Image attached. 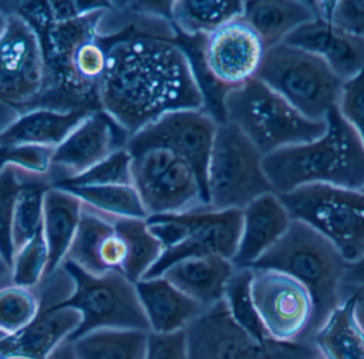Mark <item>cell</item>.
I'll return each instance as SVG.
<instances>
[{
	"label": "cell",
	"mask_w": 364,
	"mask_h": 359,
	"mask_svg": "<svg viewBox=\"0 0 364 359\" xmlns=\"http://www.w3.org/2000/svg\"><path fill=\"white\" fill-rule=\"evenodd\" d=\"M53 150L55 148L51 147L36 145L0 146V170L13 167L23 174L49 182Z\"/></svg>",
	"instance_id": "obj_37"
},
{
	"label": "cell",
	"mask_w": 364,
	"mask_h": 359,
	"mask_svg": "<svg viewBox=\"0 0 364 359\" xmlns=\"http://www.w3.org/2000/svg\"><path fill=\"white\" fill-rule=\"evenodd\" d=\"M352 296L355 301V316L364 332V286L355 290Z\"/></svg>",
	"instance_id": "obj_42"
},
{
	"label": "cell",
	"mask_w": 364,
	"mask_h": 359,
	"mask_svg": "<svg viewBox=\"0 0 364 359\" xmlns=\"http://www.w3.org/2000/svg\"><path fill=\"white\" fill-rule=\"evenodd\" d=\"M83 202L68 190L50 186L44 194L43 235L48 251L44 279L61 268L80 223Z\"/></svg>",
	"instance_id": "obj_23"
},
{
	"label": "cell",
	"mask_w": 364,
	"mask_h": 359,
	"mask_svg": "<svg viewBox=\"0 0 364 359\" xmlns=\"http://www.w3.org/2000/svg\"><path fill=\"white\" fill-rule=\"evenodd\" d=\"M92 112L94 111L62 112L49 109L29 111L0 131V146L36 145L55 148Z\"/></svg>",
	"instance_id": "obj_25"
},
{
	"label": "cell",
	"mask_w": 364,
	"mask_h": 359,
	"mask_svg": "<svg viewBox=\"0 0 364 359\" xmlns=\"http://www.w3.org/2000/svg\"><path fill=\"white\" fill-rule=\"evenodd\" d=\"M36 179L41 178L23 174L13 167L0 170V256L10 267L14 256L12 219L15 203L23 186Z\"/></svg>",
	"instance_id": "obj_34"
},
{
	"label": "cell",
	"mask_w": 364,
	"mask_h": 359,
	"mask_svg": "<svg viewBox=\"0 0 364 359\" xmlns=\"http://www.w3.org/2000/svg\"><path fill=\"white\" fill-rule=\"evenodd\" d=\"M284 44L318 55L344 82L364 70V38L320 17L297 28Z\"/></svg>",
	"instance_id": "obj_18"
},
{
	"label": "cell",
	"mask_w": 364,
	"mask_h": 359,
	"mask_svg": "<svg viewBox=\"0 0 364 359\" xmlns=\"http://www.w3.org/2000/svg\"><path fill=\"white\" fill-rule=\"evenodd\" d=\"M8 21L9 14H6V11H4V9H1V6H0V38H1L2 34L6 31Z\"/></svg>",
	"instance_id": "obj_45"
},
{
	"label": "cell",
	"mask_w": 364,
	"mask_h": 359,
	"mask_svg": "<svg viewBox=\"0 0 364 359\" xmlns=\"http://www.w3.org/2000/svg\"><path fill=\"white\" fill-rule=\"evenodd\" d=\"M237 267L222 256H203L173 265L161 277L203 307L224 300L227 283Z\"/></svg>",
	"instance_id": "obj_24"
},
{
	"label": "cell",
	"mask_w": 364,
	"mask_h": 359,
	"mask_svg": "<svg viewBox=\"0 0 364 359\" xmlns=\"http://www.w3.org/2000/svg\"><path fill=\"white\" fill-rule=\"evenodd\" d=\"M218 123L203 109L175 111L130 136L126 148L132 155L149 147L171 149L194 168L207 194L208 166Z\"/></svg>",
	"instance_id": "obj_14"
},
{
	"label": "cell",
	"mask_w": 364,
	"mask_h": 359,
	"mask_svg": "<svg viewBox=\"0 0 364 359\" xmlns=\"http://www.w3.org/2000/svg\"><path fill=\"white\" fill-rule=\"evenodd\" d=\"M338 110L364 145V70L343 83Z\"/></svg>",
	"instance_id": "obj_39"
},
{
	"label": "cell",
	"mask_w": 364,
	"mask_h": 359,
	"mask_svg": "<svg viewBox=\"0 0 364 359\" xmlns=\"http://www.w3.org/2000/svg\"><path fill=\"white\" fill-rule=\"evenodd\" d=\"M0 359H8V358H0Z\"/></svg>",
	"instance_id": "obj_49"
},
{
	"label": "cell",
	"mask_w": 364,
	"mask_h": 359,
	"mask_svg": "<svg viewBox=\"0 0 364 359\" xmlns=\"http://www.w3.org/2000/svg\"><path fill=\"white\" fill-rule=\"evenodd\" d=\"M364 286V256L354 263H348L343 277L344 300L350 298L353 292Z\"/></svg>",
	"instance_id": "obj_41"
},
{
	"label": "cell",
	"mask_w": 364,
	"mask_h": 359,
	"mask_svg": "<svg viewBox=\"0 0 364 359\" xmlns=\"http://www.w3.org/2000/svg\"><path fill=\"white\" fill-rule=\"evenodd\" d=\"M8 336H9V335L6 334V333L2 332V331L0 330V341H4V339L6 338V337H8Z\"/></svg>",
	"instance_id": "obj_46"
},
{
	"label": "cell",
	"mask_w": 364,
	"mask_h": 359,
	"mask_svg": "<svg viewBox=\"0 0 364 359\" xmlns=\"http://www.w3.org/2000/svg\"><path fill=\"white\" fill-rule=\"evenodd\" d=\"M243 17L269 49L318 16L314 1H245Z\"/></svg>",
	"instance_id": "obj_26"
},
{
	"label": "cell",
	"mask_w": 364,
	"mask_h": 359,
	"mask_svg": "<svg viewBox=\"0 0 364 359\" xmlns=\"http://www.w3.org/2000/svg\"><path fill=\"white\" fill-rule=\"evenodd\" d=\"M361 192H363L364 194V187L363 188V189H361Z\"/></svg>",
	"instance_id": "obj_47"
},
{
	"label": "cell",
	"mask_w": 364,
	"mask_h": 359,
	"mask_svg": "<svg viewBox=\"0 0 364 359\" xmlns=\"http://www.w3.org/2000/svg\"><path fill=\"white\" fill-rule=\"evenodd\" d=\"M348 262L337 248L311 226L292 220L279 241L250 268L280 271L301 282L311 294L314 315L306 339L344 302L343 277Z\"/></svg>",
	"instance_id": "obj_4"
},
{
	"label": "cell",
	"mask_w": 364,
	"mask_h": 359,
	"mask_svg": "<svg viewBox=\"0 0 364 359\" xmlns=\"http://www.w3.org/2000/svg\"><path fill=\"white\" fill-rule=\"evenodd\" d=\"M264 155L232 123L220 121L207 172L208 207L243 209L274 192L263 170Z\"/></svg>",
	"instance_id": "obj_9"
},
{
	"label": "cell",
	"mask_w": 364,
	"mask_h": 359,
	"mask_svg": "<svg viewBox=\"0 0 364 359\" xmlns=\"http://www.w3.org/2000/svg\"><path fill=\"white\" fill-rule=\"evenodd\" d=\"M250 270L252 301L269 337L279 341H305L314 315L309 290L280 271Z\"/></svg>",
	"instance_id": "obj_13"
},
{
	"label": "cell",
	"mask_w": 364,
	"mask_h": 359,
	"mask_svg": "<svg viewBox=\"0 0 364 359\" xmlns=\"http://www.w3.org/2000/svg\"><path fill=\"white\" fill-rule=\"evenodd\" d=\"M46 359H77L70 341L62 343Z\"/></svg>",
	"instance_id": "obj_43"
},
{
	"label": "cell",
	"mask_w": 364,
	"mask_h": 359,
	"mask_svg": "<svg viewBox=\"0 0 364 359\" xmlns=\"http://www.w3.org/2000/svg\"><path fill=\"white\" fill-rule=\"evenodd\" d=\"M100 109L128 136L168 113L203 110L205 98L188 53L159 36H130L108 47Z\"/></svg>",
	"instance_id": "obj_1"
},
{
	"label": "cell",
	"mask_w": 364,
	"mask_h": 359,
	"mask_svg": "<svg viewBox=\"0 0 364 359\" xmlns=\"http://www.w3.org/2000/svg\"><path fill=\"white\" fill-rule=\"evenodd\" d=\"M242 216L241 236L232 262L237 268H250L279 241L292 219L275 192L250 202L242 209Z\"/></svg>",
	"instance_id": "obj_20"
},
{
	"label": "cell",
	"mask_w": 364,
	"mask_h": 359,
	"mask_svg": "<svg viewBox=\"0 0 364 359\" xmlns=\"http://www.w3.org/2000/svg\"><path fill=\"white\" fill-rule=\"evenodd\" d=\"M45 80L44 53L38 33L23 17L9 14L0 38V104L19 115L34 110Z\"/></svg>",
	"instance_id": "obj_12"
},
{
	"label": "cell",
	"mask_w": 364,
	"mask_h": 359,
	"mask_svg": "<svg viewBox=\"0 0 364 359\" xmlns=\"http://www.w3.org/2000/svg\"><path fill=\"white\" fill-rule=\"evenodd\" d=\"M290 214L328 239L348 263L364 256V194L361 190L312 184L278 194Z\"/></svg>",
	"instance_id": "obj_8"
},
{
	"label": "cell",
	"mask_w": 364,
	"mask_h": 359,
	"mask_svg": "<svg viewBox=\"0 0 364 359\" xmlns=\"http://www.w3.org/2000/svg\"><path fill=\"white\" fill-rule=\"evenodd\" d=\"M188 359H318L311 341H258L235 324L224 300L208 307L186 330Z\"/></svg>",
	"instance_id": "obj_11"
},
{
	"label": "cell",
	"mask_w": 364,
	"mask_h": 359,
	"mask_svg": "<svg viewBox=\"0 0 364 359\" xmlns=\"http://www.w3.org/2000/svg\"><path fill=\"white\" fill-rule=\"evenodd\" d=\"M41 311L36 289L10 283L0 287V330L8 335L19 332L33 321Z\"/></svg>",
	"instance_id": "obj_33"
},
{
	"label": "cell",
	"mask_w": 364,
	"mask_h": 359,
	"mask_svg": "<svg viewBox=\"0 0 364 359\" xmlns=\"http://www.w3.org/2000/svg\"><path fill=\"white\" fill-rule=\"evenodd\" d=\"M147 331L102 328L72 341L77 359H145Z\"/></svg>",
	"instance_id": "obj_28"
},
{
	"label": "cell",
	"mask_w": 364,
	"mask_h": 359,
	"mask_svg": "<svg viewBox=\"0 0 364 359\" xmlns=\"http://www.w3.org/2000/svg\"><path fill=\"white\" fill-rule=\"evenodd\" d=\"M146 221L164 250L144 277H157L188 258L222 256L232 260L243 216L241 209L215 211L205 207L188 213L149 216Z\"/></svg>",
	"instance_id": "obj_6"
},
{
	"label": "cell",
	"mask_w": 364,
	"mask_h": 359,
	"mask_svg": "<svg viewBox=\"0 0 364 359\" xmlns=\"http://www.w3.org/2000/svg\"><path fill=\"white\" fill-rule=\"evenodd\" d=\"M128 220L83 203L80 223L64 262L94 275L122 273L129 250Z\"/></svg>",
	"instance_id": "obj_17"
},
{
	"label": "cell",
	"mask_w": 364,
	"mask_h": 359,
	"mask_svg": "<svg viewBox=\"0 0 364 359\" xmlns=\"http://www.w3.org/2000/svg\"><path fill=\"white\" fill-rule=\"evenodd\" d=\"M256 78L314 121L338 106L344 83L318 55L284 43L267 49Z\"/></svg>",
	"instance_id": "obj_7"
},
{
	"label": "cell",
	"mask_w": 364,
	"mask_h": 359,
	"mask_svg": "<svg viewBox=\"0 0 364 359\" xmlns=\"http://www.w3.org/2000/svg\"><path fill=\"white\" fill-rule=\"evenodd\" d=\"M252 270L250 268H235L225 289L224 302L232 319L245 332L258 341L272 338L261 322L252 301Z\"/></svg>",
	"instance_id": "obj_32"
},
{
	"label": "cell",
	"mask_w": 364,
	"mask_h": 359,
	"mask_svg": "<svg viewBox=\"0 0 364 359\" xmlns=\"http://www.w3.org/2000/svg\"><path fill=\"white\" fill-rule=\"evenodd\" d=\"M62 268L72 277L70 296L53 307H70L80 313L81 324L68 341L102 328H132L149 332V324L139 299L136 283L123 273L94 275L70 262Z\"/></svg>",
	"instance_id": "obj_10"
},
{
	"label": "cell",
	"mask_w": 364,
	"mask_h": 359,
	"mask_svg": "<svg viewBox=\"0 0 364 359\" xmlns=\"http://www.w3.org/2000/svg\"><path fill=\"white\" fill-rule=\"evenodd\" d=\"M48 251L43 228L29 243L15 252L11 265V283L36 289L46 275Z\"/></svg>",
	"instance_id": "obj_35"
},
{
	"label": "cell",
	"mask_w": 364,
	"mask_h": 359,
	"mask_svg": "<svg viewBox=\"0 0 364 359\" xmlns=\"http://www.w3.org/2000/svg\"><path fill=\"white\" fill-rule=\"evenodd\" d=\"M245 1H195L184 0L171 4L175 25L188 36L203 35L218 29L244 13Z\"/></svg>",
	"instance_id": "obj_29"
},
{
	"label": "cell",
	"mask_w": 364,
	"mask_h": 359,
	"mask_svg": "<svg viewBox=\"0 0 364 359\" xmlns=\"http://www.w3.org/2000/svg\"><path fill=\"white\" fill-rule=\"evenodd\" d=\"M203 38V65L210 78L225 89V93L256 78L267 49L243 15Z\"/></svg>",
	"instance_id": "obj_15"
},
{
	"label": "cell",
	"mask_w": 364,
	"mask_h": 359,
	"mask_svg": "<svg viewBox=\"0 0 364 359\" xmlns=\"http://www.w3.org/2000/svg\"><path fill=\"white\" fill-rule=\"evenodd\" d=\"M325 121L326 131L318 140L263 157V170L275 194H288L312 184L363 189V143L338 106L327 113Z\"/></svg>",
	"instance_id": "obj_3"
},
{
	"label": "cell",
	"mask_w": 364,
	"mask_h": 359,
	"mask_svg": "<svg viewBox=\"0 0 364 359\" xmlns=\"http://www.w3.org/2000/svg\"><path fill=\"white\" fill-rule=\"evenodd\" d=\"M50 186L47 180H31L19 192L12 219L14 253L42 231L44 194Z\"/></svg>",
	"instance_id": "obj_31"
},
{
	"label": "cell",
	"mask_w": 364,
	"mask_h": 359,
	"mask_svg": "<svg viewBox=\"0 0 364 359\" xmlns=\"http://www.w3.org/2000/svg\"><path fill=\"white\" fill-rule=\"evenodd\" d=\"M132 162L128 149H119L85 174L53 186L132 185Z\"/></svg>",
	"instance_id": "obj_36"
},
{
	"label": "cell",
	"mask_w": 364,
	"mask_h": 359,
	"mask_svg": "<svg viewBox=\"0 0 364 359\" xmlns=\"http://www.w3.org/2000/svg\"><path fill=\"white\" fill-rule=\"evenodd\" d=\"M129 136L106 112L94 111L53 150L48 180L57 185L85 174L126 148Z\"/></svg>",
	"instance_id": "obj_16"
},
{
	"label": "cell",
	"mask_w": 364,
	"mask_h": 359,
	"mask_svg": "<svg viewBox=\"0 0 364 359\" xmlns=\"http://www.w3.org/2000/svg\"><path fill=\"white\" fill-rule=\"evenodd\" d=\"M145 359H188L186 331L149 332Z\"/></svg>",
	"instance_id": "obj_40"
},
{
	"label": "cell",
	"mask_w": 364,
	"mask_h": 359,
	"mask_svg": "<svg viewBox=\"0 0 364 359\" xmlns=\"http://www.w3.org/2000/svg\"><path fill=\"white\" fill-rule=\"evenodd\" d=\"M316 16L364 38V1H314Z\"/></svg>",
	"instance_id": "obj_38"
},
{
	"label": "cell",
	"mask_w": 364,
	"mask_h": 359,
	"mask_svg": "<svg viewBox=\"0 0 364 359\" xmlns=\"http://www.w3.org/2000/svg\"><path fill=\"white\" fill-rule=\"evenodd\" d=\"M139 194L149 217L208 207L207 194L196 172L179 155L161 176Z\"/></svg>",
	"instance_id": "obj_21"
},
{
	"label": "cell",
	"mask_w": 364,
	"mask_h": 359,
	"mask_svg": "<svg viewBox=\"0 0 364 359\" xmlns=\"http://www.w3.org/2000/svg\"><path fill=\"white\" fill-rule=\"evenodd\" d=\"M11 283V267L0 256V287Z\"/></svg>",
	"instance_id": "obj_44"
},
{
	"label": "cell",
	"mask_w": 364,
	"mask_h": 359,
	"mask_svg": "<svg viewBox=\"0 0 364 359\" xmlns=\"http://www.w3.org/2000/svg\"><path fill=\"white\" fill-rule=\"evenodd\" d=\"M60 188L68 190L85 204L102 213L139 219L149 218L140 194L134 185L68 186Z\"/></svg>",
	"instance_id": "obj_30"
},
{
	"label": "cell",
	"mask_w": 364,
	"mask_h": 359,
	"mask_svg": "<svg viewBox=\"0 0 364 359\" xmlns=\"http://www.w3.org/2000/svg\"><path fill=\"white\" fill-rule=\"evenodd\" d=\"M311 341L324 359H364V332L355 316L354 297L329 315Z\"/></svg>",
	"instance_id": "obj_27"
},
{
	"label": "cell",
	"mask_w": 364,
	"mask_h": 359,
	"mask_svg": "<svg viewBox=\"0 0 364 359\" xmlns=\"http://www.w3.org/2000/svg\"><path fill=\"white\" fill-rule=\"evenodd\" d=\"M318 359H324V358H322V356H321V358H318Z\"/></svg>",
	"instance_id": "obj_48"
},
{
	"label": "cell",
	"mask_w": 364,
	"mask_h": 359,
	"mask_svg": "<svg viewBox=\"0 0 364 359\" xmlns=\"http://www.w3.org/2000/svg\"><path fill=\"white\" fill-rule=\"evenodd\" d=\"M81 324L78 311L70 307L42 309L26 328L0 341V358L46 359L76 332Z\"/></svg>",
	"instance_id": "obj_19"
},
{
	"label": "cell",
	"mask_w": 364,
	"mask_h": 359,
	"mask_svg": "<svg viewBox=\"0 0 364 359\" xmlns=\"http://www.w3.org/2000/svg\"><path fill=\"white\" fill-rule=\"evenodd\" d=\"M79 8V6H78ZM78 15L53 21L38 34L44 53V91L36 109L68 112L102 110L98 91L108 57L100 34L106 8H79Z\"/></svg>",
	"instance_id": "obj_2"
},
{
	"label": "cell",
	"mask_w": 364,
	"mask_h": 359,
	"mask_svg": "<svg viewBox=\"0 0 364 359\" xmlns=\"http://www.w3.org/2000/svg\"><path fill=\"white\" fill-rule=\"evenodd\" d=\"M136 288L149 321V332L186 330L205 309L164 277H144L136 282Z\"/></svg>",
	"instance_id": "obj_22"
},
{
	"label": "cell",
	"mask_w": 364,
	"mask_h": 359,
	"mask_svg": "<svg viewBox=\"0 0 364 359\" xmlns=\"http://www.w3.org/2000/svg\"><path fill=\"white\" fill-rule=\"evenodd\" d=\"M225 121L239 128L263 155L318 140L326 121L306 118L279 94L252 79L223 97Z\"/></svg>",
	"instance_id": "obj_5"
}]
</instances>
